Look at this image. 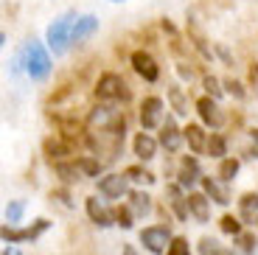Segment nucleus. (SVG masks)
<instances>
[{
    "label": "nucleus",
    "mask_w": 258,
    "mask_h": 255,
    "mask_svg": "<svg viewBox=\"0 0 258 255\" xmlns=\"http://www.w3.org/2000/svg\"><path fill=\"white\" fill-rule=\"evenodd\" d=\"M160 121H163V101L157 96H149L146 101L141 104V123H143V129L160 126Z\"/></svg>",
    "instance_id": "6e6552de"
},
{
    "label": "nucleus",
    "mask_w": 258,
    "mask_h": 255,
    "mask_svg": "<svg viewBox=\"0 0 258 255\" xmlns=\"http://www.w3.org/2000/svg\"><path fill=\"white\" fill-rule=\"evenodd\" d=\"M168 205H171V208H174V213H177V219H188V197H182L180 194V185H171V188H168Z\"/></svg>",
    "instance_id": "aec40b11"
},
{
    "label": "nucleus",
    "mask_w": 258,
    "mask_h": 255,
    "mask_svg": "<svg viewBox=\"0 0 258 255\" xmlns=\"http://www.w3.org/2000/svg\"><path fill=\"white\" fill-rule=\"evenodd\" d=\"M216 255H236V252H233V249H225V247H222V249H219V252H216Z\"/></svg>",
    "instance_id": "ea45409f"
},
{
    "label": "nucleus",
    "mask_w": 258,
    "mask_h": 255,
    "mask_svg": "<svg viewBox=\"0 0 258 255\" xmlns=\"http://www.w3.org/2000/svg\"><path fill=\"white\" fill-rule=\"evenodd\" d=\"M239 213L241 219H247V222H252V219L258 216V194H244V197L239 199Z\"/></svg>",
    "instance_id": "412c9836"
},
{
    "label": "nucleus",
    "mask_w": 258,
    "mask_h": 255,
    "mask_svg": "<svg viewBox=\"0 0 258 255\" xmlns=\"http://www.w3.org/2000/svg\"><path fill=\"white\" fill-rule=\"evenodd\" d=\"M123 135H126V123H123V118H115L112 123H107V126H101V129H90L87 141H90L93 152L101 154V163H110V160H115L118 152H121Z\"/></svg>",
    "instance_id": "f257e3e1"
},
{
    "label": "nucleus",
    "mask_w": 258,
    "mask_h": 255,
    "mask_svg": "<svg viewBox=\"0 0 258 255\" xmlns=\"http://www.w3.org/2000/svg\"><path fill=\"white\" fill-rule=\"evenodd\" d=\"M76 163H79V168L84 171V177H96V174L101 171V166H104L101 160H90V157H79Z\"/></svg>",
    "instance_id": "bb28decb"
},
{
    "label": "nucleus",
    "mask_w": 258,
    "mask_h": 255,
    "mask_svg": "<svg viewBox=\"0 0 258 255\" xmlns=\"http://www.w3.org/2000/svg\"><path fill=\"white\" fill-rule=\"evenodd\" d=\"M219 241H216V238H202V241H200V252L202 255H216V252H219Z\"/></svg>",
    "instance_id": "72a5a7b5"
},
{
    "label": "nucleus",
    "mask_w": 258,
    "mask_h": 255,
    "mask_svg": "<svg viewBox=\"0 0 258 255\" xmlns=\"http://www.w3.org/2000/svg\"><path fill=\"white\" fill-rule=\"evenodd\" d=\"M202 188H205V197H211L216 205H227V202H230V194H227L225 182H219V179L202 177Z\"/></svg>",
    "instance_id": "f3484780"
},
{
    "label": "nucleus",
    "mask_w": 258,
    "mask_h": 255,
    "mask_svg": "<svg viewBox=\"0 0 258 255\" xmlns=\"http://www.w3.org/2000/svg\"><path fill=\"white\" fill-rule=\"evenodd\" d=\"M208 154H211V157H219V160L227 154V143H225L222 135H211V138H208Z\"/></svg>",
    "instance_id": "b1692460"
},
{
    "label": "nucleus",
    "mask_w": 258,
    "mask_h": 255,
    "mask_svg": "<svg viewBox=\"0 0 258 255\" xmlns=\"http://www.w3.org/2000/svg\"><path fill=\"white\" fill-rule=\"evenodd\" d=\"M115 224H121L123 230H129V227H132V211L118 208V211H115Z\"/></svg>",
    "instance_id": "c9c22d12"
},
{
    "label": "nucleus",
    "mask_w": 258,
    "mask_h": 255,
    "mask_svg": "<svg viewBox=\"0 0 258 255\" xmlns=\"http://www.w3.org/2000/svg\"><path fill=\"white\" fill-rule=\"evenodd\" d=\"M96 98H101V101H126L129 87L118 73H104L96 84Z\"/></svg>",
    "instance_id": "20e7f679"
},
{
    "label": "nucleus",
    "mask_w": 258,
    "mask_h": 255,
    "mask_svg": "<svg viewBox=\"0 0 258 255\" xmlns=\"http://www.w3.org/2000/svg\"><path fill=\"white\" fill-rule=\"evenodd\" d=\"M123 255H138V252H135L132 247H123Z\"/></svg>",
    "instance_id": "a19ab883"
},
{
    "label": "nucleus",
    "mask_w": 258,
    "mask_h": 255,
    "mask_svg": "<svg viewBox=\"0 0 258 255\" xmlns=\"http://www.w3.org/2000/svg\"><path fill=\"white\" fill-rule=\"evenodd\" d=\"M185 141H188V146H191V152H208V138H205V129L200 126V123H188L185 129Z\"/></svg>",
    "instance_id": "dca6fc26"
},
{
    "label": "nucleus",
    "mask_w": 258,
    "mask_h": 255,
    "mask_svg": "<svg viewBox=\"0 0 258 255\" xmlns=\"http://www.w3.org/2000/svg\"><path fill=\"white\" fill-rule=\"evenodd\" d=\"M197 112H200L202 123L211 126V129H219L222 123H225V115H222L219 104H216V98H211V96H202L200 101H197Z\"/></svg>",
    "instance_id": "423d86ee"
},
{
    "label": "nucleus",
    "mask_w": 258,
    "mask_h": 255,
    "mask_svg": "<svg viewBox=\"0 0 258 255\" xmlns=\"http://www.w3.org/2000/svg\"><path fill=\"white\" fill-rule=\"evenodd\" d=\"M250 76H252V79H258V62L252 65V71H250Z\"/></svg>",
    "instance_id": "58836bf2"
},
{
    "label": "nucleus",
    "mask_w": 258,
    "mask_h": 255,
    "mask_svg": "<svg viewBox=\"0 0 258 255\" xmlns=\"http://www.w3.org/2000/svg\"><path fill=\"white\" fill-rule=\"evenodd\" d=\"M132 146H135V154L141 160H152V157H155V152H157V141L152 138V135H146V132L138 135Z\"/></svg>",
    "instance_id": "a211bd4d"
},
{
    "label": "nucleus",
    "mask_w": 258,
    "mask_h": 255,
    "mask_svg": "<svg viewBox=\"0 0 258 255\" xmlns=\"http://www.w3.org/2000/svg\"><path fill=\"white\" fill-rule=\"evenodd\" d=\"M182 138H185V132H180L174 121H166V123H163V129H160V143L166 146V152H177V149L182 146Z\"/></svg>",
    "instance_id": "f8f14e48"
},
{
    "label": "nucleus",
    "mask_w": 258,
    "mask_h": 255,
    "mask_svg": "<svg viewBox=\"0 0 258 255\" xmlns=\"http://www.w3.org/2000/svg\"><path fill=\"white\" fill-rule=\"evenodd\" d=\"M17 65H26V73L34 79V82H42V79H48V73H51V56H48V51L37 42V39L26 42Z\"/></svg>",
    "instance_id": "f03ea898"
},
{
    "label": "nucleus",
    "mask_w": 258,
    "mask_h": 255,
    "mask_svg": "<svg viewBox=\"0 0 258 255\" xmlns=\"http://www.w3.org/2000/svg\"><path fill=\"white\" fill-rule=\"evenodd\" d=\"M126 177L132 179V182H155V177H152L146 168H141V166H129L126 168Z\"/></svg>",
    "instance_id": "cd10ccee"
},
{
    "label": "nucleus",
    "mask_w": 258,
    "mask_h": 255,
    "mask_svg": "<svg viewBox=\"0 0 258 255\" xmlns=\"http://www.w3.org/2000/svg\"><path fill=\"white\" fill-rule=\"evenodd\" d=\"M45 152H48V157H62V154H71V146L68 143H59V141H48L45 143Z\"/></svg>",
    "instance_id": "c756f323"
},
{
    "label": "nucleus",
    "mask_w": 258,
    "mask_h": 255,
    "mask_svg": "<svg viewBox=\"0 0 258 255\" xmlns=\"http://www.w3.org/2000/svg\"><path fill=\"white\" fill-rule=\"evenodd\" d=\"M171 230L166 227V224H155V227H146L141 230V244L149 249L152 255H163L168 252V247H171Z\"/></svg>",
    "instance_id": "39448f33"
},
{
    "label": "nucleus",
    "mask_w": 258,
    "mask_h": 255,
    "mask_svg": "<svg viewBox=\"0 0 258 255\" xmlns=\"http://www.w3.org/2000/svg\"><path fill=\"white\" fill-rule=\"evenodd\" d=\"M3 255H20V252H17V249H12V247H6V249H3Z\"/></svg>",
    "instance_id": "4c0bfd02"
},
{
    "label": "nucleus",
    "mask_w": 258,
    "mask_h": 255,
    "mask_svg": "<svg viewBox=\"0 0 258 255\" xmlns=\"http://www.w3.org/2000/svg\"><path fill=\"white\" fill-rule=\"evenodd\" d=\"M115 3H121V0H115Z\"/></svg>",
    "instance_id": "79ce46f5"
},
{
    "label": "nucleus",
    "mask_w": 258,
    "mask_h": 255,
    "mask_svg": "<svg viewBox=\"0 0 258 255\" xmlns=\"http://www.w3.org/2000/svg\"><path fill=\"white\" fill-rule=\"evenodd\" d=\"M177 177H180V179H177L180 188H191V185L200 179V163H197L194 157H185L180 163V174H177Z\"/></svg>",
    "instance_id": "2eb2a0df"
},
{
    "label": "nucleus",
    "mask_w": 258,
    "mask_h": 255,
    "mask_svg": "<svg viewBox=\"0 0 258 255\" xmlns=\"http://www.w3.org/2000/svg\"><path fill=\"white\" fill-rule=\"evenodd\" d=\"M98 31V17L96 14H84V17H79L76 28H73V42H84V39H90L93 34Z\"/></svg>",
    "instance_id": "ddd939ff"
},
{
    "label": "nucleus",
    "mask_w": 258,
    "mask_h": 255,
    "mask_svg": "<svg viewBox=\"0 0 258 255\" xmlns=\"http://www.w3.org/2000/svg\"><path fill=\"white\" fill-rule=\"evenodd\" d=\"M79 17L73 12H64L62 17L53 20V26L48 28V48L53 53H64L68 42H73V28H76Z\"/></svg>",
    "instance_id": "7ed1b4c3"
},
{
    "label": "nucleus",
    "mask_w": 258,
    "mask_h": 255,
    "mask_svg": "<svg viewBox=\"0 0 258 255\" xmlns=\"http://www.w3.org/2000/svg\"><path fill=\"white\" fill-rule=\"evenodd\" d=\"M132 68H135V73L141 79H146V82H157V76H160L157 62L149 56L146 51H135V53H132Z\"/></svg>",
    "instance_id": "1a4fd4ad"
},
{
    "label": "nucleus",
    "mask_w": 258,
    "mask_h": 255,
    "mask_svg": "<svg viewBox=\"0 0 258 255\" xmlns=\"http://www.w3.org/2000/svg\"><path fill=\"white\" fill-rule=\"evenodd\" d=\"M177 73H180L182 79H188V82H191V76H194V71H191V68H185V65H177Z\"/></svg>",
    "instance_id": "e433bc0d"
},
{
    "label": "nucleus",
    "mask_w": 258,
    "mask_h": 255,
    "mask_svg": "<svg viewBox=\"0 0 258 255\" xmlns=\"http://www.w3.org/2000/svg\"><path fill=\"white\" fill-rule=\"evenodd\" d=\"M84 205H87V216L93 219V224H98V227H110V224H112L110 211L98 202V197H87V202H84Z\"/></svg>",
    "instance_id": "4468645a"
},
{
    "label": "nucleus",
    "mask_w": 258,
    "mask_h": 255,
    "mask_svg": "<svg viewBox=\"0 0 258 255\" xmlns=\"http://www.w3.org/2000/svg\"><path fill=\"white\" fill-rule=\"evenodd\" d=\"M56 174L64 179V182H79V179L84 177V171L79 168L76 160H73V163H56Z\"/></svg>",
    "instance_id": "4be33fe9"
},
{
    "label": "nucleus",
    "mask_w": 258,
    "mask_h": 255,
    "mask_svg": "<svg viewBox=\"0 0 258 255\" xmlns=\"http://www.w3.org/2000/svg\"><path fill=\"white\" fill-rule=\"evenodd\" d=\"M188 211L200 224H205L211 219V199L205 194H188Z\"/></svg>",
    "instance_id": "9b49d317"
},
{
    "label": "nucleus",
    "mask_w": 258,
    "mask_h": 255,
    "mask_svg": "<svg viewBox=\"0 0 258 255\" xmlns=\"http://www.w3.org/2000/svg\"><path fill=\"white\" fill-rule=\"evenodd\" d=\"M222 84H225V90L230 93L233 98H239V101L244 98V87H241V84L236 82V79H227V82H222Z\"/></svg>",
    "instance_id": "f704fd0d"
},
{
    "label": "nucleus",
    "mask_w": 258,
    "mask_h": 255,
    "mask_svg": "<svg viewBox=\"0 0 258 255\" xmlns=\"http://www.w3.org/2000/svg\"><path fill=\"white\" fill-rule=\"evenodd\" d=\"M236 241H239V247H241V252H255V236H252V233H241V236H236Z\"/></svg>",
    "instance_id": "7c9ffc66"
},
{
    "label": "nucleus",
    "mask_w": 258,
    "mask_h": 255,
    "mask_svg": "<svg viewBox=\"0 0 258 255\" xmlns=\"http://www.w3.org/2000/svg\"><path fill=\"white\" fill-rule=\"evenodd\" d=\"M236 174H239V160H233V157L222 160V166H219V179L222 182H230Z\"/></svg>",
    "instance_id": "393cba45"
},
{
    "label": "nucleus",
    "mask_w": 258,
    "mask_h": 255,
    "mask_svg": "<svg viewBox=\"0 0 258 255\" xmlns=\"http://www.w3.org/2000/svg\"><path fill=\"white\" fill-rule=\"evenodd\" d=\"M188 252H191V249H188V238H174L166 255H188Z\"/></svg>",
    "instance_id": "2f4dec72"
},
{
    "label": "nucleus",
    "mask_w": 258,
    "mask_h": 255,
    "mask_svg": "<svg viewBox=\"0 0 258 255\" xmlns=\"http://www.w3.org/2000/svg\"><path fill=\"white\" fill-rule=\"evenodd\" d=\"M42 230H48V222L39 219L34 227H23V230H14V227H3V241L6 244H17V241H28V238H37Z\"/></svg>",
    "instance_id": "9d476101"
},
{
    "label": "nucleus",
    "mask_w": 258,
    "mask_h": 255,
    "mask_svg": "<svg viewBox=\"0 0 258 255\" xmlns=\"http://www.w3.org/2000/svg\"><path fill=\"white\" fill-rule=\"evenodd\" d=\"M129 208H132L135 216H149L152 213V197L143 191H132L129 194Z\"/></svg>",
    "instance_id": "6ab92c4d"
},
{
    "label": "nucleus",
    "mask_w": 258,
    "mask_h": 255,
    "mask_svg": "<svg viewBox=\"0 0 258 255\" xmlns=\"http://www.w3.org/2000/svg\"><path fill=\"white\" fill-rule=\"evenodd\" d=\"M98 191L107 199L126 197L129 194V177L126 174H107V177H101V182H98Z\"/></svg>",
    "instance_id": "0eeeda50"
},
{
    "label": "nucleus",
    "mask_w": 258,
    "mask_h": 255,
    "mask_svg": "<svg viewBox=\"0 0 258 255\" xmlns=\"http://www.w3.org/2000/svg\"><path fill=\"white\" fill-rule=\"evenodd\" d=\"M168 101H171V107H174L177 115H188V101H185V93H182L177 84H171L168 87Z\"/></svg>",
    "instance_id": "5701e85b"
},
{
    "label": "nucleus",
    "mask_w": 258,
    "mask_h": 255,
    "mask_svg": "<svg viewBox=\"0 0 258 255\" xmlns=\"http://www.w3.org/2000/svg\"><path fill=\"white\" fill-rule=\"evenodd\" d=\"M222 230H225L227 236H241V222L236 216H222Z\"/></svg>",
    "instance_id": "c85d7f7f"
},
{
    "label": "nucleus",
    "mask_w": 258,
    "mask_h": 255,
    "mask_svg": "<svg viewBox=\"0 0 258 255\" xmlns=\"http://www.w3.org/2000/svg\"><path fill=\"white\" fill-rule=\"evenodd\" d=\"M202 84H205V90L211 93V98H219L222 96V87H219V79H216V76H205V79H202Z\"/></svg>",
    "instance_id": "473e14b6"
},
{
    "label": "nucleus",
    "mask_w": 258,
    "mask_h": 255,
    "mask_svg": "<svg viewBox=\"0 0 258 255\" xmlns=\"http://www.w3.org/2000/svg\"><path fill=\"white\" fill-rule=\"evenodd\" d=\"M23 213H26V202H23V199H14V202L6 205V222L17 224L20 219H23Z\"/></svg>",
    "instance_id": "a878e982"
}]
</instances>
